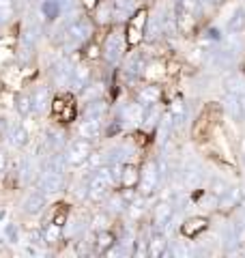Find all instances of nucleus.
<instances>
[{
	"mask_svg": "<svg viewBox=\"0 0 245 258\" xmlns=\"http://www.w3.org/2000/svg\"><path fill=\"white\" fill-rule=\"evenodd\" d=\"M93 35V24L88 18H76L67 24V28H65V43L69 45H80L88 41Z\"/></svg>",
	"mask_w": 245,
	"mask_h": 258,
	"instance_id": "nucleus-1",
	"label": "nucleus"
},
{
	"mask_svg": "<svg viewBox=\"0 0 245 258\" xmlns=\"http://www.w3.org/2000/svg\"><path fill=\"white\" fill-rule=\"evenodd\" d=\"M65 155H67L69 166H84L88 157L93 155V140H86V138H82V136L76 140H71Z\"/></svg>",
	"mask_w": 245,
	"mask_h": 258,
	"instance_id": "nucleus-2",
	"label": "nucleus"
},
{
	"mask_svg": "<svg viewBox=\"0 0 245 258\" xmlns=\"http://www.w3.org/2000/svg\"><path fill=\"white\" fill-rule=\"evenodd\" d=\"M159 179H161V172H159V164L157 161H149V164L144 166V170L140 172V194L142 196L149 198L151 194H155L159 185Z\"/></svg>",
	"mask_w": 245,
	"mask_h": 258,
	"instance_id": "nucleus-3",
	"label": "nucleus"
},
{
	"mask_svg": "<svg viewBox=\"0 0 245 258\" xmlns=\"http://www.w3.org/2000/svg\"><path fill=\"white\" fill-rule=\"evenodd\" d=\"M50 78L56 86H71V78H73V64L67 58H60L52 62L50 67Z\"/></svg>",
	"mask_w": 245,
	"mask_h": 258,
	"instance_id": "nucleus-4",
	"label": "nucleus"
},
{
	"mask_svg": "<svg viewBox=\"0 0 245 258\" xmlns=\"http://www.w3.org/2000/svg\"><path fill=\"white\" fill-rule=\"evenodd\" d=\"M65 185V174L60 172H52V170H43V174L37 181V189L45 191V194H58Z\"/></svg>",
	"mask_w": 245,
	"mask_h": 258,
	"instance_id": "nucleus-5",
	"label": "nucleus"
},
{
	"mask_svg": "<svg viewBox=\"0 0 245 258\" xmlns=\"http://www.w3.org/2000/svg\"><path fill=\"white\" fill-rule=\"evenodd\" d=\"M45 196H47V194L41 191V189L30 191L28 196L24 198V203H22V211L26 213V215H39L45 209V205H47V198Z\"/></svg>",
	"mask_w": 245,
	"mask_h": 258,
	"instance_id": "nucleus-6",
	"label": "nucleus"
},
{
	"mask_svg": "<svg viewBox=\"0 0 245 258\" xmlns=\"http://www.w3.org/2000/svg\"><path fill=\"white\" fill-rule=\"evenodd\" d=\"M120 56H122V37L118 35V32H112V35L105 39V45H103V58L108 60L110 64H116Z\"/></svg>",
	"mask_w": 245,
	"mask_h": 258,
	"instance_id": "nucleus-7",
	"label": "nucleus"
},
{
	"mask_svg": "<svg viewBox=\"0 0 245 258\" xmlns=\"http://www.w3.org/2000/svg\"><path fill=\"white\" fill-rule=\"evenodd\" d=\"M93 82V71H91V67L88 64H76L73 67V78H71V88L76 93H82L84 88Z\"/></svg>",
	"mask_w": 245,
	"mask_h": 258,
	"instance_id": "nucleus-8",
	"label": "nucleus"
},
{
	"mask_svg": "<svg viewBox=\"0 0 245 258\" xmlns=\"http://www.w3.org/2000/svg\"><path fill=\"white\" fill-rule=\"evenodd\" d=\"M5 140L9 142V147H13V149H24L30 142V136H28L26 127H24L22 123H15V120H13L11 129H9V134H7Z\"/></svg>",
	"mask_w": 245,
	"mask_h": 258,
	"instance_id": "nucleus-9",
	"label": "nucleus"
},
{
	"mask_svg": "<svg viewBox=\"0 0 245 258\" xmlns=\"http://www.w3.org/2000/svg\"><path fill=\"white\" fill-rule=\"evenodd\" d=\"M243 203V189L241 187H228L217 200L219 211H230V209L239 207Z\"/></svg>",
	"mask_w": 245,
	"mask_h": 258,
	"instance_id": "nucleus-10",
	"label": "nucleus"
},
{
	"mask_svg": "<svg viewBox=\"0 0 245 258\" xmlns=\"http://www.w3.org/2000/svg\"><path fill=\"white\" fill-rule=\"evenodd\" d=\"M30 101H32V114L41 116L50 106V91L47 86H37L35 91L30 93Z\"/></svg>",
	"mask_w": 245,
	"mask_h": 258,
	"instance_id": "nucleus-11",
	"label": "nucleus"
},
{
	"mask_svg": "<svg viewBox=\"0 0 245 258\" xmlns=\"http://www.w3.org/2000/svg\"><path fill=\"white\" fill-rule=\"evenodd\" d=\"M172 215H174V207L170 205V203H159L157 207H155V211H153V224H155V228H157V232L163 230L170 224Z\"/></svg>",
	"mask_w": 245,
	"mask_h": 258,
	"instance_id": "nucleus-12",
	"label": "nucleus"
},
{
	"mask_svg": "<svg viewBox=\"0 0 245 258\" xmlns=\"http://www.w3.org/2000/svg\"><path fill=\"white\" fill-rule=\"evenodd\" d=\"M224 108H226L228 114H230L232 120H236V123H241V120H243V114H245L243 97L228 93V95H226V99H224Z\"/></svg>",
	"mask_w": 245,
	"mask_h": 258,
	"instance_id": "nucleus-13",
	"label": "nucleus"
},
{
	"mask_svg": "<svg viewBox=\"0 0 245 258\" xmlns=\"http://www.w3.org/2000/svg\"><path fill=\"white\" fill-rule=\"evenodd\" d=\"M78 134L86 140H97L101 138V118H84L78 125Z\"/></svg>",
	"mask_w": 245,
	"mask_h": 258,
	"instance_id": "nucleus-14",
	"label": "nucleus"
},
{
	"mask_svg": "<svg viewBox=\"0 0 245 258\" xmlns=\"http://www.w3.org/2000/svg\"><path fill=\"white\" fill-rule=\"evenodd\" d=\"M138 183H140V172H138V168L132 164L120 166V179H118L120 187L122 189H136Z\"/></svg>",
	"mask_w": 245,
	"mask_h": 258,
	"instance_id": "nucleus-15",
	"label": "nucleus"
},
{
	"mask_svg": "<svg viewBox=\"0 0 245 258\" xmlns=\"http://www.w3.org/2000/svg\"><path fill=\"white\" fill-rule=\"evenodd\" d=\"M159 97H161V93L157 86H142L140 91H138L136 99H138V103H142L144 108H153L155 103L159 101Z\"/></svg>",
	"mask_w": 245,
	"mask_h": 258,
	"instance_id": "nucleus-16",
	"label": "nucleus"
},
{
	"mask_svg": "<svg viewBox=\"0 0 245 258\" xmlns=\"http://www.w3.org/2000/svg\"><path fill=\"white\" fill-rule=\"evenodd\" d=\"M39 9L45 22H56L63 13V5H60V0H43Z\"/></svg>",
	"mask_w": 245,
	"mask_h": 258,
	"instance_id": "nucleus-17",
	"label": "nucleus"
},
{
	"mask_svg": "<svg viewBox=\"0 0 245 258\" xmlns=\"http://www.w3.org/2000/svg\"><path fill=\"white\" fill-rule=\"evenodd\" d=\"M45 147L50 149V153H56L65 147V134L60 129H47L45 132Z\"/></svg>",
	"mask_w": 245,
	"mask_h": 258,
	"instance_id": "nucleus-18",
	"label": "nucleus"
},
{
	"mask_svg": "<svg viewBox=\"0 0 245 258\" xmlns=\"http://www.w3.org/2000/svg\"><path fill=\"white\" fill-rule=\"evenodd\" d=\"M200 9H202V0H176V13H185V15L198 18Z\"/></svg>",
	"mask_w": 245,
	"mask_h": 258,
	"instance_id": "nucleus-19",
	"label": "nucleus"
},
{
	"mask_svg": "<svg viewBox=\"0 0 245 258\" xmlns=\"http://www.w3.org/2000/svg\"><path fill=\"white\" fill-rule=\"evenodd\" d=\"M166 252H168V241H166V237H163L161 232H157V235L149 241V256L157 258V256H163Z\"/></svg>",
	"mask_w": 245,
	"mask_h": 258,
	"instance_id": "nucleus-20",
	"label": "nucleus"
},
{
	"mask_svg": "<svg viewBox=\"0 0 245 258\" xmlns=\"http://www.w3.org/2000/svg\"><path fill=\"white\" fill-rule=\"evenodd\" d=\"M224 86H226V93L245 97V78H241V76H228L224 80Z\"/></svg>",
	"mask_w": 245,
	"mask_h": 258,
	"instance_id": "nucleus-21",
	"label": "nucleus"
},
{
	"mask_svg": "<svg viewBox=\"0 0 245 258\" xmlns=\"http://www.w3.org/2000/svg\"><path fill=\"white\" fill-rule=\"evenodd\" d=\"M228 30L230 32H241L245 30V9L243 7H236L234 13L230 15V20H228Z\"/></svg>",
	"mask_w": 245,
	"mask_h": 258,
	"instance_id": "nucleus-22",
	"label": "nucleus"
},
{
	"mask_svg": "<svg viewBox=\"0 0 245 258\" xmlns=\"http://www.w3.org/2000/svg\"><path fill=\"white\" fill-rule=\"evenodd\" d=\"M15 110H18V114L22 118H28L32 114V101H30V95L26 93H20L15 95Z\"/></svg>",
	"mask_w": 245,
	"mask_h": 258,
	"instance_id": "nucleus-23",
	"label": "nucleus"
},
{
	"mask_svg": "<svg viewBox=\"0 0 245 258\" xmlns=\"http://www.w3.org/2000/svg\"><path fill=\"white\" fill-rule=\"evenodd\" d=\"M114 243H116V241H114V235L110 230H97V241H95V245H97V249H99V252H110V249L114 247Z\"/></svg>",
	"mask_w": 245,
	"mask_h": 258,
	"instance_id": "nucleus-24",
	"label": "nucleus"
},
{
	"mask_svg": "<svg viewBox=\"0 0 245 258\" xmlns=\"http://www.w3.org/2000/svg\"><path fill=\"white\" fill-rule=\"evenodd\" d=\"M103 112H105V103L101 99H93V101H88V108L84 112V118H101Z\"/></svg>",
	"mask_w": 245,
	"mask_h": 258,
	"instance_id": "nucleus-25",
	"label": "nucleus"
},
{
	"mask_svg": "<svg viewBox=\"0 0 245 258\" xmlns=\"http://www.w3.org/2000/svg\"><path fill=\"white\" fill-rule=\"evenodd\" d=\"M15 15V0H0V24L11 22Z\"/></svg>",
	"mask_w": 245,
	"mask_h": 258,
	"instance_id": "nucleus-26",
	"label": "nucleus"
},
{
	"mask_svg": "<svg viewBox=\"0 0 245 258\" xmlns=\"http://www.w3.org/2000/svg\"><path fill=\"white\" fill-rule=\"evenodd\" d=\"M200 181V172L196 170V168H190V170L183 172V183L187 185V187H196Z\"/></svg>",
	"mask_w": 245,
	"mask_h": 258,
	"instance_id": "nucleus-27",
	"label": "nucleus"
},
{
	"mask_svg": "<svg viewBox=\"0 0 245 258\" xmlns=\"http://www.w3.org/2000/svg\"><path fill=\"white\" fill-rule=\"evenodd\" d=\"M5 237H7L9 243H18L20 241V228L15 224H7L5 226Z\"/></svg>",
	"mask_w": 245,
	"mask_h": 258,
	"instance_id": "nucleus-28",
	"label": "nucleus"
},
{
	"mask_svg": "<svg viewBox=\"0 0 245 258\" xmlns=\"http://www.w3.org/2000/svg\"><path fill=\"white\" fill-rule=\"evenodd\" d=\"M183 118H185V106H183L181 101H176L174 106H172V120H174V125L183 123Z\"/></svg>",
	"mask_w": 245,
	"mask_h": 258,
	"instance_id": "nucleus-29",
	"label": "nucleus"
},
{
	"mask_svg": "<svg viewBox=\"0 0 245 258\" xmlns=\"http://www.w3.org/2000/svg\"><path fill=\"white\" fill-rule=\"evenodd\" d=\"M105 222H108V217L101 215V213H97V215L93 217V228H95V230H103V228H105Z\"/></svg>",
	"mask_w": 245,
	"mask_h": 258,
	"instance_id": "nucleus-30",
	"label": "nucleus"
},
{
	"mask_svg": "<svg viewBox=\"0 0 245 258\" xmlns=\"http://www.w3.org/2000/svg\"><path fill=\"white\" fill-rule=\"evenodd\" d=\"M11 123L13 120L0 116V138H7V134H9V129H11Z\"/></svg>",
	"mask_w": 245,
	"mask_h": 258,
	"instance_id": "nucleus-31",
	"label": "nucleus"
},
{
	"mask_svg": "<svg viewBox=\"0 0 245 258\" xmlns=\"http://www.w3.org/2000/svg\"><path fill=\"white\" fill-rule=\"evenodd\" d=\"M24 252H26L28 256H41V249L37 247V243H32V241L26 245V249H24Z\"/></svg>",
	"mask_w": 245,
	"mask_h": 258,
	"instance_id": "nucleus-32",
	"label": "nucleus"
},
{
	"mask_svg": "<svg viewBox=\"0 0 245 258\" xmlns=\"http://www.w3.org/2000/svg\"><path fill=\"white\" fill-rule=\"evenodd\" d=\"M226 189H228V187H226V183H224V181H219V179H215V183H213V191L217 194V196H222Z\"/></svg>",
	"mask_w": 245,
	"mask_h": 258,
	"instance_id": "nucleus-33",
	"label": "nucleus"
},
{
	"mask_svg": "<svg viewBox=\"0 0 245 258\" xmlns=\"http://www.w3.org/2000/svg\"><path fill=\"white\" fill-rule=\"evenodd\" d=\"M7 164H9V157H7V153L0 149V174L7 170Z\"/></svg>",
	"mask_w": 245,
	"mask_h": 258,
	"instance_id": "nucleus-34",
	"label": "nucleus"
},
{
	"mask_svg": "<svg viewBox=\"0 0 245 258\" xmlns=\"http://www.w3.org/2000/svg\"><path fill=\"white\" fill-rule=\"evenodd\" d=\"M211 5H219V3H224V0H209Z\"/></svg>",
	"mask_w": 245,
	"mask_h": 258,
	"instance_id": "nucleus-35",
	"label": "nucleus"
},
{
	"mask_svg": "<svg viewBox=\"0 0 245 258\" xmlns=\"http://www.w3.org/2000/svg\"><path fill=\"white\" fill-rule=\"evenodd\" d=\"M243 153H245V140H243Z\"/></svg>",
	"mask_w": 245,
	"mask_h": 258,
	"instance_id": "nucleus-36",
	"label": "nucleus"
},
{
	"mask_svg": "<svg viewBox=\"0 0 245 258\" xmlns=\"http://www.w3.org/2000/svg\"><path fill=\"white\" fill-rule=\"evenodd\" d=\"M243 161H245V153H243Z\"/></svg>",
	"mask_w": 245,
	"mask_h": 258,
	"instance_id": "nucleus-37",
	"label": "nucleus"
}]
</instances>
